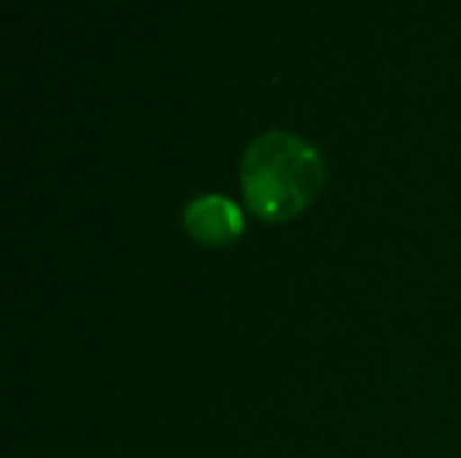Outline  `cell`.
Instances as JSON below:
<instances>
[{
	"instance_id": "obj_1",
	"label": "cell",
	"mask_w": 461,
	"mask_h": 458,
	"mask_svg": "<svg viewBox=\"0 0 461 458\" xmlns=\"http://www.w3.org/2000/svg\"><path fill=\"white\" fill-rule=\"evenodd\" d=\"M324 181L321 154L308 140L284 130L254 138L240 162L246 208L267 224L297 219L319 197Z\"/></svg>"
},
{
	"instance_id": "obj_2",
	"label": "cell",
	"mask_w": 461,
	"mask_h": 458,
	"mask_svg": "<svg viewBox=\"0 0 461 458\" xmlns=\"http://www.w3.org/2000/svg\"><path fill=\"white\" fill-rule=\"evenodd\" d=\"M184 227L192 240L211 246V248H221V246H232L235 240H240V235L246 232V219L238 202H232L230 197L203 194L186 205Z\"/></svg>"
}]
</instances>
